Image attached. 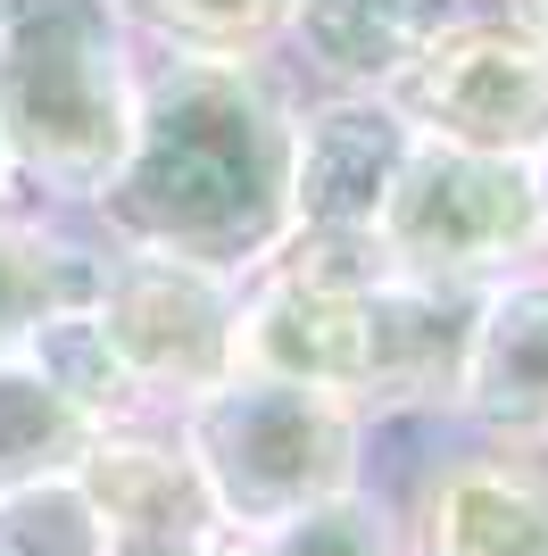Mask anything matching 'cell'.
<instances>
[{
    "label": "cell",
    "instance_id": "cell-1",
    "mask_svg": "<svg viewBox=\"0 0 548 556\" xmlns=\"http://www.w3.org/2000/svg\"><path fill=\"white\" fill-rule=\"evenodd\" d=\"M291 141L299 109L250 59L175 50L141 84L134 150L91 200L134 250L250 282L291 232Z\"/></svg>",
    "mask_w": 548,
    "mask_h": 556
},
{
    "label": "cell",
    "instance_id": "cell-2",
    "mask_svg": "<svg viewBox=\"0 0 548 556\" xmlns=\"http://www.w3.org/2000/svg\"><path fill=\"white\" fill-rule=\"evenodd\" d=\"M141 125L134 25L116 0H0V150L17 175L100 191Z\"/></svg>",
    "mask_w": 548,
    "mask_h": 556
},
{
    "label": "cell",
    "instance_id": "cell-3",
    "mask_svg": "<svg viewBox=\"0 0 548 556\" xmlns=\"http://www.w3.org/2000/svg\"><path fill=\"white\" fill-rule=\"evenodd\" d=\"M365 441H374V424L349 399L274 382V374H225L216 391L183 399L175 424V448L191 457L225 532H274V523L358 490Z\"/></svg>",
    "mask_w": 548,
    "mask_h": 556
},
{
    "label": "cell",
    "instance_id": "cell-4",
    "mask_svg": "<svg viewBox=\"0 0 548 556\" xmlns=\"http://www.w3.org/2000/svg\"><path fill=\"white\" fill-rule=\"evenodd\" d=\"M374 250L390 282H440V291H490L499 275L548 257L532 166L457 141H408L374 216Z\"/></svg>",
    "mask_w": 548,
    "mask_h": 556
},
{
    "label": "cell",
    "instance_id": "cell-5",
    "mask_svg": "<svg viewBox=\"0 0 548 556\" xmlns=\"http://www.w3.org/2000/svg\"><path fill=\"white\" fill-rule=\"evenodd\" d=\"M383 100L424 141L532 159L548 141V50L532 34H515L499 9L490 17H457L415 67H399V84Z\"/></svg>",
    "mask_w": 548,
    "mask_h": 556
},
{
    "label": "cell",
    "instance_id": "cell-6",
    "mask_svg": "<svg viewBox=\"0 0 548 556\" xmlns=\"http://www.w3.org/2000/svg\"><path fill=\"white\" fill-rule=\"evenodd\" d=\"M100 325L109 349L125 357L141 391L159 399H200L233 374V325H241V282L208 275V266H183V257H150L134 250L125 266L100 275Z\"/></svg>",
    "mask_w": 548,
    "mask_h": 556
},
{
    "label": "cell",
    "instance_id": "cell-7",
    "mask_svg": "<svg viewBox=\"0 0 548 556\" xmlns=\"http://www.w3.org/2000/svg\"><path fill=\"white\" fill-rule=\"evenodd\" d=\"M383 282H316V275L258 266L241 282L233 374L308 382V391H333L365 416V391H374V291Z\"/></svg>",
    "mask_w": 548,
    "mask_h": 556
},
{
    "label": "cell",
    "instance_id": "cell-8",
    "mask_svg": "<svg viewBox=\"0 0 548 556\" xmlns=\"http://www.w3.org/2000/svg\"><path fill=\"white\" fill-rule=\"evenodd\" d=\"M399 515L408 556H548V448L465 432Z\"/></svg>",
    "mask_w": 548,
    "mask_h": 556
},
{
    "label": "cell",
    "instance_id": "cell-9",
    "mask_svg": "<svg viewBox=\"0 0 548 556\" xmlns=\"http://www.w3.org/2000/svg\"><path fill=\"white\" fill-rule=\"evenodd\" d=\"M408 116L383 92H324L299 109L291 141V232L283 241H365L390 200V175L408 159Z\"/></svg>",
    "mask_w": 548,
    "mask_h": 556
},
{
    "label": "cell",
    "instance_id": "cell-10",
    "mask_svg": "<svg viewBox=\"0 0 548 556\" xmlns=\"http://www.w3.org/2000/svg\"><path fill=\"white\" fill-rule=\"evenodd\" d=\"M449 424L474 432V441H532V448H548V257L499 275L474 300Z\"/></svg>",
    "mask_w": 548,
    "mask_h": 556
},
{
    "label": "cell",
    "instance_id": "cell-11",
    "mask_svg": "<svg viewBox=\"0 0 548 556\" xmlns=\"http://www.w3.org/2000/svg\"><path fill=\"white\" fill-rule=\"evenodd\" d=\"M75 482L100 507V540H109L100 556H200L225 532L191 457L150 432H100L91 457L75 465Z\"/></svg>",
    "mask_w": 548,
    "mask_h": 556
},
{
    "label": "cell",
    "instance_id": "cell-12",
    "mask_svg": "<svg viewBox=\"0 0 548 556\" xmlns=\"http://www.w3.org/2000/svg\"><path fill=\"white\" fill-rule=\"evenodd\" d=\"M457 17L474 9L465 0H291L283 42L308 59V75H324V92H390L399 67H415Z\"/></svg>",
    "mask_w": 548,
    "mask_h": 556
},
{
    "label": "cell",
    "instance_id": "cell-13",
    "mask_svg": "<svg viewBox=\"0 0 548 556\" xmlns=\"http://www.w3.org/2000/svg\"><path fill=\"white\" fill-rule=\"evenodd\" d=\"M91 441H100V424H91L25 349H9V357H0V490L75 473V465L91 457Z\"/></svg>",
    "mask_w": 548,
    "mask_h": 556
},
{
    "label": "cell",
    "instance_id": "cell-14",
    "mask_svg": "<svg viewBox=\"0 0 548 556\" xmlns=\"http://www.w3.org/2000/svg\"><path fill=\"white\" fill-rule=\"evenodd\" d=\"M100 257L59 241V232H34L17 216H0V357L25 341V332L59 316V307H91L100 300Z\"/></svg>",
    "mask_w": 548,
    "mask_h": 556
},
{
    "label": "cell",
    "instance_id": "cell-15",
    "mask_svg": "<svg viewBox=\"0 0 548 556\" xmlns=\"http://www.w3.org/2000/svg\"><path fill=\"white\" fill-rule=\"evenodd\" d=\"M17 349H25V357H34V366H42L50 382L75 399V407H84L91 424H100V432H125V416H134L141 399H150L134 374H125V357L109 349V325H100V307H59V316H42V325L25 332Z\"/></svg>",
    "mask_w": 548,
    "mask_h": 556
},
{
    "label": "cell",
    "instance_id": "cell-16",
    "mask_svg": "<svg viewBox=\"0 0 548 556\" xmlns=\"http://www.w3.org/2000/svg\"><path fill=\"white\" fill-rule=\"evenodd\" d=\"M258 556H408V515L399 498H383L374 482L324 498V507L274 523V532H250Z\"/></svg>",
    "mask_w": 548,
    "mask_h": 556
},
{
    "label": "cell",
    "instance_id": "cell-17",
    "mask_svg": "<svg viewBox=\"0 0 548 556\" xmlns=\"http://www.w3.org/2000/svg\"><path fill=\"white\" fill-rule=\"evenodd\" d=\"M100 507L84 498L75 473L59 482L0 490V556H100Z\"/></svg>",
    "mask_w": 548,
    "mask_h": 556
},
{
    "label": "cell",
    "instance_id": "cell-18",
    "mask_svg": "<svg viewBox=\"0 0 548 556\" xmlns=\"http://www.w3.org/2000/svg\"><path fill=\"white\" fill-rule=\"evenodd\" d=\"M141 9L191 59H258L291 25V0H141Z\"/></svg>",
    "mask_w": 548,
    "mask_h": 556
},
{
    "label": "cell",
    "instance_id": "cell-19",
    "mask_svg": "<svg viewBox=\"0 0 548 556\" xmlns=\"http://www.w3.org/2000/svg\"><path fill=\"white\" fill-rule=\"evenodd\" d=\"M499 17L515 25V34H532V42L548 50V0H499Z\"/></svg>",
    "mask_w": 548,
    "mask_h": 556
},
{
    "label": "cell",
    "instance_id": "cell-20",
    "mask_svg": "<svg viewBox=\"0 0 548 556\" xmlns=\"http://www.w3.org/2000/svg\"><path fill=\"white\" fill-rule=\"evenodd\" d=\"M532 200H540V241H548V141H540V150H532Z\"/></svg>",
    "mask_w": 548,
    "mask_h": 556
},
{
    "label": "cell",
    "instance_id": "cell-21",
    "mask_svg": "<svg viewBox=\"0 0 548 556\" xmlns=\"http://www.w3.org/2000/svg\"><path fill=\"white\" fill-rule=\"evenodd\" d=\"M200 556H258V540H250V532H216Z\"/></svg>",
    "mask_w": 548,
    "mask_h": 556
},
{
    "label": "cell",
    "instance_id": "cell-22",
    "mask_svg": "<svg viewBox=\"0 0 548 556\" xmlns=\"http://www.w3.org/2000/svg\"><path fill=\"white\" fill-rule=\"evenodd\" d=\"M17 208V159H9V150H0V216Z\"/></svg>",
    "mask_w": 548,
    "mask_h": 556
}]
</instances>
